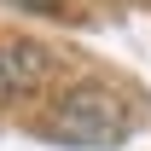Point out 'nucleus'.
<instances>
[{
  "instance_id": "nucleus-1",
  "label": "nucleus",
  "mask_w": 151,
  "mask_h": 151,
  "mask_svg": "<svg viewBox=\"0 0 151 151\" xmlns=\"http://www.w3.org/2000/svg\"><path fill=\"white\" fill-rule=\"evenodd\" d=\"M52 134L64 145L111 151V145H122V134H128V105H122L111 87H70V93L52 105Z\"/></svg>"
},
{
  "instance_id": "nucleus-2",
  "label": "nucleus",
  "mask_w": 151,
  "mask_h": 151,
  "mask_svg": "<svg viewBox=\"0 0 151 151\" xmlns=\"http://www.w3.org/2000/svg\"><path fill=\"white\" fill-rule=\"evenodd\" d=\"M47 76H52V52H47V47L18 41V35H0V105L29 99Z\"/></svg>"
},
{
  "instance_id": "nucleus-3",
  "label": "nucleus",
  "mask_w": 151,
  "mask_h": 151,
  "mask_svg": "<svg viewBox=\"0 0 151 151\" xmlns=\"http://www.w3.org/2000/svg\"><path fill=\"white\" fill-rule=\"evenodd\" d=\"M12 6H23V12H47V18L64 12V0H12Z\"/></svg>"
}]
</instances>
